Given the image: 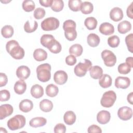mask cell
Here are the masks:
<instances>
[{"label": "cell", "mask_w": 133, "mask_h": 133, "mask_svg": "<svg viewBox=\"0 0 133 133\" xmlns=\"http://www.w3.org/2000/svg\"><path fill=\"white\" fill-rule=\"evenodd\" d=\"M7 52L15 59H22L24 56L23 48L19 46L18 42L16 40H10L6 45Z\"/></svg>", "instance_id": "obj_1"}, {"label": "cell", "mask_w": 133, "mask_h": 133, "mask_svg": "<svg viewBox=\"0 0 133 133\" xmlns=\"http://www.w3.org/2000/svg\"><path fill=\"white\" fill-rule=\"evenodd\" d=\"M76 23L72 20H67L63 22V29L64 31L65 38L70 41H73L77 37Z\"/></svg>", "instance_id": "obj_2"}, {"label": "cell", "mask_w": 133, "mask_h": 133, "mask_svg": "<svg viewBox=\"0 0 133 133\" xmlns=\"http://www.w3.org/2000/svg\"><path fill=\"white\" fill-rule=\"evenodd\" d=\"M36 74L38 79L42 82H46L51 78V65L48 63L39 65L36 68Z\"/></svg>", "instance_id": "obj_3"}, {"label": "cell", "mask_w": 133, "mask_h": 133, "mask_svg": "<svg viewBox=\"0 0 133 133\" xmlns=\"http://www.w3.org/2000/svg\"><path fill=\"white\" fill-rule=\"evenodd\" d=\"M25 117L20 114H17L10 118L7 122V126L11 130H16L23 128L25 125Z\"/></svg>", "instance_id": "obj_4"}, {"label": "cell", "mask_w": 133, "mask_h": 133, "mask_svg": "<svg viewBox=\"0 0 133 133\" xmlns=\"http://www.w3.org/2000/svg\"><path fill=\"white\" fill-rule=\"evenodd\" d=\"M91 66V62L88 59H84V62H80L74 67V72L77 76L83 77L86 75Z\"/></svg>", "instance_id": "obj_5"}, {"label": "cell", "mask_w": 133, "mask_h": 133, "mask_svg": "<svg viewBox=\"0 0 133 133\" xmlns=\"http://www.w3.org/2000/svg\"><path fill=\"white\" fill-rule=\"evenodd\" d=\"M116 100V95L113 90H109L105 92L101 99V105L105 108L112 107Z\"/></svg>", "instance_id": "obj_6"}, {"label": "cell", "mask_w": 133, "mask_h": 133, "mask_svg": "<svg viewBox=\"0 0 133 133\" xmlns=\"http://www.w3.org/2000/svg\"><path fill=\"white\" fill-rule=\"evenodd\" d=\"M59 20L55 17H49L45 19L41 23L42 29L44 31H49L55 30L59 26Z\"/></svg>", "instance_id": "obj_7"}, {"label": "cell", "mask_w": 133, "mask_h": 133, "mask_svg": "<svg viewBox=\"0 0 133 133\" xmlns=\"http://www.w3.org/2000/svg\"><path fill=\"white\" fill-rule=\"evenodd\" d=\"M101 58L104 64L109 67L114 66L116 62V57L114 54L109 50H104L101 52Z\"/></svg>", "instance_id": "obj_8"}, {"label": "cell", "mask_w": 133, "mask_h": 133, "mask_svg": "<svg viewBox=\"0 0 133 133\" xmlns=\"http://www.w3.org/2000/svg\"><path fill=\"white\" fill-rule=\"evenodd\" d=\"M117 115L123 121L129 120L132 116V110L128 107H121L118 110Z\"/></svg>", "instance_id": "obj_9"}, {"label": "cell", "mask_w": 133, "mask_h": 133, "mask_svg": "<svg viewBox=\"0 0 133 133\" xmlns=\"http://www.w3.org/2000/svg\"><path fill=\"white\" fill-rule=\"evenodd\" d=\"M68 74L63 70H59L56 72L54 75V80L58 85L64 84L68 80Z\"/></svg>", "instance_id": "obj_10"}, {"label": "cell", "mask_w": 133, "mask_h": 133, "mask_svg": "<svg viewBox=\"0 0 133 133\" xmlns=\"http://www.w3.org/2000/svg\"><path fill=\"white\" fill-rule=\"evenodd\" d=\"M130 85V79L125 76H118L115 80V86L117 88L126 89Z\"/></svg>", "instance_id": "obj_11"}, {"label": "cell", "mask_w": 133, "mask_h": 133, "mask_svg": "<svg viewBox=\"0 0 133 133\" xmlns=\"http://www.w3.org/2000/svg\"><path fill=\"white\" fill-rule=\"evenodd\" d=\"M31 73L30 69L26 65H21L16 70V75L20 79H27Z\"/></svg>", "instance_id": "obj_12"}, {"label": "cell", "mask_w": 133, "mask_h": 133, "mask_svg": "<svg viewBox=\"0 0 133 133\" xmlns=\"http://www.w3.org/2000/svg\"><path fill=\"white\" fill-rule=\"evenodd\" d=\"M110 19L115 22L121 20L123 18V12L121 8L115 7L112 8L110 12Z\"/></svg>", "instance_id": "obj_13"}, {"label": "cell", "mask_w": 133, "mask_h": 133, "mask_svg": "<svg viewBox=\"0 0 133 133\" xmlns=\"http://www.w3.org/2000/svg\"><path fill=\"white\" fill-rule=\"evenodd\" d=\"M14 111L12 106L9 104H4L0 106V119L2 120L12 114Z\"/></svg>", "instance_id": "obj_14"}, {"label": "cell", "mask_w": 133, "mask_h": 133, "mask_svg": "<svg viewBox=\"0 0 133 133\" xmlns=\"http://www.w3.org/2000/svg\"><path fill=\"white\" fill-rule=\"evenodd\" d=\"M111 114L106 110H102L99 112L97 115V122L100 124H106L110 120Z\"/></svg>", "instance_id": "obj_15"}, {"label": "cell", "mask_w": 133, "mask_h": 133, "mask_svg": "<svg viewBox=\"0 0 133 133\" xmlns=\"http://www.w3.org/2000/svg\"><path fill=\"white\" fill-rule=\"evenodd\" d=\"M100 32L105 35H110L114 33V27L109 22H103L101 23L99 26Z\"/></svg>", "instance_id": "obj_16"}, {"label": "cell", "mask_w": 133, "mask_h": 133, "mask_svg": "<svg viewBox=\"0 0 133 133\" xmlns=\"http://www.w3.org/2000/svg\"><path fill=\"white\" fill-rule=\"evenodd\" d=\"M19 109L23 112L27 113L31 111L33 108L32 101L29 99H23L19 103Z\"/></svg>", "instance_id": "obj_17"}, {"label": "cell", "mask_w": 133, "mask_h": 133, "mask_svg": "<svg viewBox=\"0 0 133 133\" xmlns=\"http://www.w3.org/2000/svg\"><path fill=\"white\" fill-rule=\"evenodd\" d=\"M31 94L35 98H40L44 95V89L42 86L38 84H35L31 88Z\"/></svg>", "instance_id": "obj_18"}, {"label": "cell", "mask_w": 133, "mask_h": 133, "mask_svg": "<svg viewBox=\"0 0 133 133\" xmlns=\"http://www.w3.org/2000/svg\"><path fill=\"white\" fill-rule=\"evenodd\" d=\"M26 89V84L23 79L17 81L14 85V91L18 95H22Z\"/></svg>", "instance_id": "obj_19"}, {"label": "cell", "mask_w": 133, "mask_h": 133, "mask_svg": "<svg viewBox=\"0 0 133 133\" xmlns=\"http://www.w3.org/2000/svg\"><path fill=\"white\" fill-rule=\"evenodd\" d=\"M89 71L90 76L95 79H100L103 75V70L98 65L91 66Z\"/></svg>", "instance_id": "obj_20"}, {"label": "cell", "mask_w": 133, "mask_h": 133, "mask_svg": "<svg viewBox=\"0 0 133 133\" xmlns=\"http://www.w3.org/2000/svg\"><path fill=\"white\" fill-rule=\"evenodd\" d=\"M33 55L34 59L37 61H44L47 58V52L42 48L36 49L34 51Z\"/></svg>", "instance_id": "obj_21"}, {"label": "cell", "mask_w": 133, "mask_h": 133, "mask_svg": "<svg viewBox=\"0 0 133 133\" xmlns=\"http://www.w3.org/2000/svg\"><path fill=\"white\" fill-rule=\"evenodd\" d=\"M112 79L111 76L107 74H103L99 81L100 86L103 88H107L110 87L112 85Z\"/></svg>", "instance_id": "obj_22"}, {"label": "cell", "mask_w": 133, "mask_h": 133, "mask_svg": "<svg viewBox=\"0 0 133 133\" xmlns=\"http://www.w3.org/2000/svg\"><path fill=\"white\" fill-rule=\"evenodd\" d=\"M47 120L45 118L43 117H36L32 118L30 122L29 125L30 126L34 128L42 127L46 125Z\"/></svg>", "instance_id": "obj_23"}, {"label": "cell", "mask_w": 133, "mask_h": 133, "mask_svg": "<svg viewBox=\"0 0 133 133\" xmlns=\"http://www.w3.org/2000/svg\"><path fill=\"white\" fill-rule=\"evenodd\" d=\"M131 29V24L127 20L122 21L119 22L117 26V30L121 34H125L129 32Z\"/></svg>", "instance_id": "obj_24"}, {"label": "cell", "mask_w": 133, "mask_h": 133, "mask_svg": "<svg viewBox=\"0 0 133 133\" xmlns=\"http://www.w3.org/2000/svg\"><path fill=\"white\" fill-rule=\"evenodd\" d=\"M76 116L75 114L72 111L66 112L63 116V120L64 123L68 125H73L76 121Z\"/></svg>", "instance_id": "obj_25"}, {"label": "cell", "mask_w": 133, "mask_h": 133, "mask_svg": "<svg viewBox=\"0 0 133 133\" xmlns=\"http://www.w3.org/2000/svg\"><path fill=\"white\" fill-rule=\"evenodd\" d=\"M87 42L90 47H95L99 44L100 39L98 35L95 33H90L87 37Z\"/></svg>", "instance_id": "obj_26"}, {"label": "cell", "mask_w": 133, "mask_h": 133, "mask_svg": "<svg viewBox=\"0 0 133 133\" xmlns=\"http://www.w3.org/2000/svg\"><path fill=\"white\" fill-rule=\"evenodd\" d=\"M39 108L44 112H50L53 108V103L50 100L44 99L40 101Z\"/></svg>", "instance_id": "obj_27"}, {"label": "cell", "mask_w": 133, "mask_h": 133, "mask_svg": "<svg viewBox=\"0 0 133 133\" xmlns=\"http://www.w3.org/2000/svg\"><path fill=\"white\" fill-rule=\"evenodd\" d=\"M83 49L81 45L75 44L72 45L69 48V53L75 57H79L82 55Z\"/></svg>", "instance_id": "obj_28"}, {"label": "cell", "mask_w": 133, "mask_h": 133, "mask_svg": "<svg viewBox=\"0 0 133 133\" xmlns=\"http://www.w3.org/2000/svg\"><path fill=\"white\" fill-rule=\"evenodd\" d=\"M47 48L53 54H58L61 51L62 46L58 41L54 39L50 43Z\"/></svg>", "instance_id": "obj_29"}, {"label": "cell", "mask_w": 133, "mask_h": 133, "mask_svg": "<svg viewBox=\"0 0 133 133\" xmlns=\"http://www.w3.org/2000/svg\"><path fill=\"white\" fill-rule=\"evenodd\" d=\"M98 22L97 19L92 17H87L84 21L85 26L89 30H93L95 29L97 26Z\"/></svg>", "instance_id": "obj_30"}, {"label": "cell", "mask_w": 133, "mask_h": 133, "mask_svg": "<svg viewBox=\"0 0 133 133\" xmlns=\"http://www.w3.org/2000/svg\"><path fill=\"white\" fill-rule=\"evenodd\" d=\"M58 87L54 84H49L46 87V94L50 97H54L56 96L58 94Z\"/></svg>", "instance_id": "obj_31"}, {"label": "cell", "mask_w": 133, "mask_h": 133, "mask_svg": "<svg viewBox=\"0 0 133 133\" xmlns=\"http://www.w3.org/2000/svg\"><path fill=\"white\" fill-rule=\"evenodd\" d=\"M14 28L10 25H6L1 29V34L2 36L6 38L11 37L14 34Z\"/></svg>", "instance_id": "obj_32"}, {"label": "cell", "mask_w": 133, "mask_h": 133, "mask_svg": "<svg viewBox=\"0 0 133 133\" xmlns=\"http://www.w3.org/2000/svg\"><path fill=\"white\" fill-rule=\"evenodd\" d=\"M82 1L81 0H69L68 2L69 7L73 11H78L81 10Z\"/></svg>", "instance_id": "obj_33"}, {"label": "cell", "mask_w": 133, "mask_h": 133, "mask_svg": "<svg viewBox=\"0 0 133 133\" xmlns=\"http://www.w3.org/2000/svg\"><path fill=\"white\" fill-rule=\"evenodd\" d=\"M55 39L53 35L51 34H44L40 39L41 44L45 47L47 48L50 43Z\"/></svg>", "instance_id": "obj_34"}, {"label": "cell", "mask_w": 133, "mask_h": 133, "mask_svg": "<svg viewBox=\"0 0 133 133\" xmlns=\"http://www.w3.org/2000/svg\"><path fill=\"white\" fill-rule=\"evenodd\" d=\"M94 10V6L92 4L89 2H84L82 3L81 10L84 14H89L92 12Z\"/></svg>", "instance_id": "obj_35"}, {"label": "cell", "mask_w": 133, "mask_h": 133, "mask_svg": "<svg viewBox=\"0 0 133 133\" xmlns=\"http://www.w3.org/2000/svg\"><path fill=\"white\" fill-rule=\"evenodd\" d=\"M22 7L25 11L31 12L35 9V4L32 0H25L23 2Z\"/></svg>", "instance_id": "obj_36"}, {"label": "cell", "mask_w": 133, "mask_h": 133, "mask_svg": "<svg viewBox=\"0 0 133 133\" xmlns=\"http://www.w3.org/2000/svg\"><path fill=\"white\" fill-rule=\"evenodd\" d=\"M38 27V23L36 21H34V23L31 24L30 22L28 20L24 25V30L26 33H32L36 31Z\"/></svg>", "instance_id": "obj_37"}, {"label": "cell", "mask_w": 133, "mask_h": 133, "mask_svg": "<svg viewBox=\"0 0 133 133\" xmlns=\"http://www.w3.org/2000/svg\"><path fill=\"white\" fill-rule=\"evenodd\" d=\"M64 7V2L62 0H54L51 6V9L55 12L61 11Z\"/></svg>", "instance_id": "obj_38"}, {"label": "cell", "mask_w": 133, "mask_h": 133, "mask_svg": "<svg viewBox=\"0 0 133 133\" xmlns=\"http://www.w3.org/2000/svg\"><path fill=\"white\" fill-rule=\"evenodd\" d=\"M120 43L119 38L117 35H113L110 36L108 38V45L112 48L117 47Z\"/></svg>", "instance_id": "obj_39"}, {"label": "cell", "mask_w": 133, "mask_h": 133, "mask_svg": "<svg viewBox=\"0 0 133 133\" xmlns=\"http://www.w3.org/2000/svg\"><path fill=\"white\" fill-rule=\"evenodd\" d=\"M118 72L122 74H127L131 71V68L126 63H123L118 66Z\"/></svg>", "instance_id": "obj_40"}, {"label": "cell", "mask_w": 133, "mask_h": 133, "mask_svg": "<svg viewBox=\"0 0 133 133\" xmlns=\"http://www.w3.org/2000/svg\"><path fill=\"white\" fill-rule=\"evenodd\" d=\"M125 43L127 45L128 50L130 52H132V50H133V34L132 33H130L126 36Z\"/></svg>", "instance_id": "obj_41"}, {"label": "cell", "mask_w": 133, "mask_h": 133, "mask_svg": "<svg viewBox=\"0 0 133 133\" xmlns=\"http://www.w3.org/2000/svg\"><path fill=\"white\" fill-rule=\"evenodd\" d=\"M45 10L41 7L35 9L34 11V17L36 19H41L44 17L45 15Z\"/></svg>", "instance_id": "obj_42"}, {"label": "cell", "mask_w": 133, "mask_h": 133, "mask_svg": "<svg viewBox=\"0 0 133 133\" xmlns=\"http://www.w3.org/2000/svg\"><path fill=\"white\" fill-rule=\"evenodd\" d=\"M10 94L8 90L6 89L2 90L0 92V101H6L10 99Z\"/></svg>", "instance_id": "obj_43"}, {"label": "cell", "mask_w": 133, "mask_h": 133, "mask_svg": "<svg viewBox=\"0 0 133 133\" xmlns=\"http://www.w3.org/2000/svg\"><path fill=\"white\" fill-rule=\"evenodd\" d=\"M54 130L55 133H64L66 131V127L64 124L58 123L55 126Z\"/></svg>", "instance_id": "obj_44"}, {"label": "cell", "mask_w": 133, "mask_h": 133, "mask_svg": "<svg viewBox=\"0 0 133 133\" xmlns=\"http://www.w3.org/2000/svg\"><path fill=\"white\" fill-rule=\"evenodd\" d=\"M76 57L72 55H70L65 58V63L69 65L72 66L74 65L76 63Z\"/></svg>", "instance_id": "obj_45"}, {"label": "cell", "mask_w": 133, "mask_h": 133, "mask_svg": "<svg viewBox=\"0 0 133 133\" xmlns=\"http://www.w3.org/2000/svg\"><path fill=\"white\" fill-rule=\"evenodd\" d=\"M88 132L92 133V132H98V133H101L102 130L100 127L96 125H92L90 126L88 128L87 130Z\"/></svg>", "instance_id": "obj_46"}, {"label": "cell", "mask_w": 133, "mask_h": 133, "mask_svg": "<svg viewBox=\"0 0 133 133\" xmlns=\"http://www.w3.org/2000/svg\"><path fill=\"white\" fill-rule=\"evenodd\" d=\"M8 82L7 75L4 73H0V86L3 87L5 86Z\"/></svg>", "instance_id": "obj_47"}, {"label": "cell", "mask_w": 133, "mask_h": 133, "mask_svg": "<svg viewBox=\"0 0 133 133\" xmlns=\"http://www.w3.org/2000/svg\"><path fill=\"white\" fill-rule=\"evenodd\" d=\"M39 2L42 6L48 7L50 6L51 7L53 2V0H39Z\"/></svg>", "instance_id": "obj_48"}, {"label": "cell", "mask_w": 133, "mask_h": 133, "mask_svg": "<svg viewBox=\"0 0 133 133\" xmlns=\"http://www.w3.org/2000/svg\"><path fill=\"white\" fill-rule=\"evenodd\" d=\"M132 6L133 2H132L129 6H128L126 10V13L127 16L130 19H133V14H132Z\"/></svg>", "instance_id": "obj_49"}, {"label": "cell", "mask_w": 133, "mask_h": 133, "mask_svg": "<svg viewBox=\"0 0 133 133\" xmlns=\"http://www.w3.org/2000/svg\"><path fill=\"white\" fill-rule=\"evenodd\" d=\"M126 63L131 68L133 67V58L132 57H127L126 59Z\"/></svg>", "instance_id": "obj_50"}, {"label": "cell", "mask_w": 133, "mask_h": 133, "mask_svg": "<svg viewBox=\"0 0 133 133\" xmlns=\"http://www.w3.org/2000/svg\"><path fill=\"white\" fill-rule=\"evenodd\" d=\"M133 92H131L130 93H129L127 97V99L128 102L130 104H132V97H133Z\"/></svg>", "instance_id": "obj_51"}]
</instances>
